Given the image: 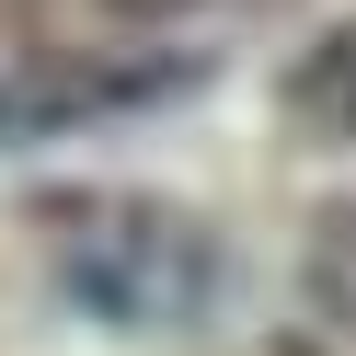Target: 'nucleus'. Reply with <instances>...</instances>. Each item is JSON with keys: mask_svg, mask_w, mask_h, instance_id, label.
<instances>
[{"mask_svg": "<svg viewBox=\"0 0 356 356\" xmlns=\"http://www.w3.org/2000/svg\"><path fill=\"white\" fill-rule=\"evenodd\" d=\"M47 264L70 310L104 333H184L230 287L218 230L184 218L172 195H47Z\"/></svg>", "mask_w": 356, "mask_h": 356, "instance_id": "1", "label": "nucleus"}, {"mask_svg": "<svg viewBox=\"0 0 356 356\" xmlns=\"http://www.w3.org/2000/svg\"><path fill=\"white\" fill-rule=\"evenodd\" d=\"M207 81V58L161 47V58H47V70H12L0 81V149L24 138H70V127H115L149 115V104H184Z\"/></svg>", "mask_w": 356, "mask_h": 356, "instance_id": "2", "label": "nucleus"}, {"mask_svg": "<svg viewBox=\"0 0 356 356\" xmlns=\"http://www.w3.org/2000/svg\"><path fill=\"white\" fill-rule=\"evenodd\" d=\"M276 115L299 127V138H356V12L322 24V35L276 70Z\"/></svg>", "mask_w": 356, "mask_h": 356, "instance_id": "3", "label": "nucleus"}]
</instances>
